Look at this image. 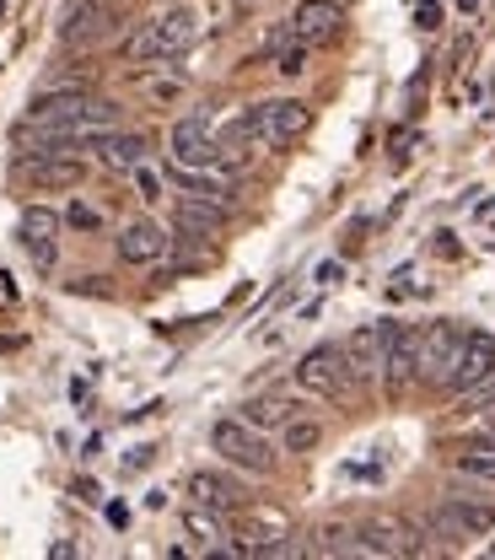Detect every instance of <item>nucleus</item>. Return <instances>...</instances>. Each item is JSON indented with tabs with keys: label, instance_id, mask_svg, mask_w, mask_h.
I'll return each instance as SVG.
<instances>
[{
	"label": "nucleus",
	"instance_id": "1",
	"mask_svg": "<svg viewBox=\"0 0 495 560\" xmlns=\"http://www.w3.org/2000/svg\"><path fill=\"white\" fill-rule=\"evenodd\" d=\"M200 44V11L195 5H167L145 22L141 33L125 44V60L130 66H156V60H178Z\"/></svg>",
	"mask_w": 495,
	"mask_h": 560
},
{
	"label": "nucleus",
	"instance_id": "2",
	"mask_svg": "<svg viewBox=\"0 0 495 560\" xmlns=\"http://www.w3.org/2000/svg\"><path fill=\"white\" fill-rule=\"evenodd\" d=\"M211 447L243 475H275V447L259 425H248L243 416H226L211 425Z\"/></svg>",
	"mask_w": 495,
	"mask_h": 560
},
{
	"label": "nucleus",
	"instance_id": "3",
	"mask_svg": "<svg viewBox=\"0 0 495 560\" xmlns=\"http://www.w3.org/2000/svg\"><path fill=\"white\" fill-rule=\"evenodd\" d=\"M307 125H313V108L302 97H264L248 108V130L259 151H285L291 140L307 136Z\"/></svg>",
	"mask_w": 495,
	"mask_h": 560
},
{
	"label": "nucleus",
	"instance_id": "4",
	"mask_svg": "<svg viewBox=\"0 0 495 560\" xmlns=\"http://www.w3.org/2000/svg\"><path fill=\"white\" fill-rule=\"evenodd\" d=\"M296 388L323 399V405H340L351 394V366H345V346H318L296 361Z\"/></svg>",
	"mask_w": 495,
	"mask_h": 560
},
{
	"label": "nucleus",
	"instance_id": "5",
	"mask_svg": "<svg viewBox=\"0 0 495 560\" xmlns=\"http://www.w3.org/2000/svg\"><path fill=\"white\" fill-rule=\"evenodd\" d=\"M458 350H463V329L458 324H425V329H415V383L447 388Z\"/></svg>",
	"mask_w": 495,
	"mask_h": 560
},
{
	"label": "nucleus",
	"instance_id": "6",
	"mask_svg": "<svg viewBox=\"0 0 495 560\" xmlns=\"http://www.w3.org/2000/svg\"><path fill=\"white\" fill-rule=\"evenodd\" d=\"M495 528V501L485 495H441L431 512V534L441 539H480Z\"/></svg>",
	"mask_w": 495,
	"mask_h": 560
},
{
	"label": "nucleus",
	"instance_id": "7",
	"mask_svg": "<svg viewBox=\"0 0 495 560\" xmlns=\"http://www.w3.org/2000/svg\"><path fill=\"white\" fill-rule=\"evenodd\" d=\"M355 556H377V560L421 556V528L410 517H366L355 528Z\"/></svg>",
	"mask_w": 495,
	"mask_h": 560
},
{
	"label": "nucleus",
	"instance_id": "8",
	"mask_svg": "<svg viewBox=\"0 0 495 560\" xmlns=\"http://www.w3.org/2000/svg\"><path fill=\"white\" fill-rule=\"evenodd\" d=\"M119 33V5L114 0H75L60 22V44L66 49H97L103 38Z\"/></svg>",
	"mask_w": 495,
	"mask_h": 560
},
{
	"label": "nucleus",
	"instance_id": "9",
	"mask_svg": "<svg viewBox=\"0 0 495 560\" xmlns=\"http://www.w3.org/2000/svg\"><path fill=\"white\" fill-rule=\"evenodd\" d=\"M167 184L184 195V200H205V206H221L232 210L237 200V178H232V167H178V162H167Z\"/></svg>",
	"mask_w": 495,
	"mask_h": 560
},
{
	"label": "nucleus",
	"instance_id": "10",
	"mask_svg": "<svg viewBox=\"0 0 495 560\" xmlns=\"http://www.w3.org/2000/svg\"><path fill=\"white\" fill-rule=\"evenodd\" d=\"M167 162H178V167H215L221 162V140H215L205 114H189L167 130Z\"/></svg>",
	"mask_w": 495,
	"mask_h": 560
},
{
	"label": "nucleus",
	"instance_id": "11",
	"mask_svg": "<svg viewBox=\"0 0 495 560\" xmlns=\"http://www.w3.org/2000/svg\"><path fill=\"white\" fill-rule=\"evenodd\" d=\"M114 248H119V259H125V265L145 270V265H162V259H167L173 232H167L162 221H151V215H135V221H125V226H119Z\"/></svg>",
	"mask_w": 495,
	"mask_h": 560
},
{
	"label": "nucleus",
	"instance_id": "12",
	"mask_svg": "<svg viewBox=\"0 0 495 560\" xmlns=\"http://www.w3.org/2000/svg\"><path fill=\"white\" fill-rule=\"evenodd\" d=\"M291 38L323 49V44H340L345 38V5L340 0H302L291 11Z\"/></svg>",
	"mask_w": 495,
	"mask_h": 560
},
{
	"label": "nucleus",
	"instance_id": "13",
	"mask_svg": "<svg viewBox=\"0 0 495 560\" xmlns=\"http://www.w3.org/2000/svg\"><path fill=\"white\" fill-rule=\"evenodd\" d=\"M60 226H66V215L49 206H27L22 210V221H16V237H22V248L33 254V265L38 270H49L55 265V254H60Z\"/></svg>",
	"mask_w": 495,
	"mask_h": 560
},
{
	"label": "nucleus",
	"instance_id": "14",
	"mask_svg": "<svg viewBox=\"0 0 495 560\" xmlns=\"http://www.w3.org/2000/svg\"><path fill=\"white\" fill-rule=\"evenodd\" d=\"M22 178H27L33 189H44V195H55V189H81V184H86V162H81L75 151L27 156V162H22Z\"/></svg>",
	"mask_w": 495,
	"mask_h": 560
},
{
	"label": "nucleus",
	"instance_id": "15",
	"mask_svg": "<svg viewBox=\"0 0 495 560\" xmlns=\"http://www.w3.org/2000/svg\"><path fill=\"white\" fill-rule=\"evenodd\" d=\"M388 324H393V318H382V324H366V329H355L351 340H345V366H351V383H377V377H382Z\"/></svg>",
	"mask_w": 495,
	"mask_h": 560
},
{
	"label": "nucleus",
	"instance_id": "16",
	"mask_svg": "<svg viewBox=\"0 0 495 560\" xmlns=\"http://www.w3.org/2000/svg\"><path fill=\"white\" fill-rule=\"evenodd\" d=\"M415 383V329L410 324H388V350H382V388L404 394Z\"/></svg>",
	"mask_w": 495,
	"mask_h": 560
},
{
	"label": "nucleus",
	"instance_id": "17",
	"mask_svg": "<svg viewBox=\"0 0 495 560\" xmlns=\"http://www.w3.org/2000/svg\"><path fill=\"white\" fill-rule=\"evenodd\" d=\"M485 372H495V335L474 329V335H463V350H458V361H452L447 388H452V394H463V388H469V383H480Z\"/></svg>",
	"mask_w": 495,
	"mask_h": 560
},
{
	"label": "nucleus",
	"instance_id": "18",
	"mask_svg": "<svg viewBox=\"0 0 495 560\" xmlns=\"http://www.w3.org/2000/svg\"><path fill=\"white\" fill-rule=\"evenodd\" d=\"M145 151H151V140L141 130H108V136H97L92 145V156L108 167V173H130V167H141Z\"/></svg>",
	"mask_w": 495,
	"mask_h": 560
},
{
	"label": "nucleus",
	"instance_id": "19",
	"mask_svg": "<svg viewBox=\"0 0 495 560\" xmlns=\"http://www.w3.org/2000/svg\"><path fill=\"white\" fill-rule=\"evenodd\" d=\"M189 501L195 506H211V512H237L243 506V486L232 480V475H215V469H195L189 475Z\"/></svg>",
	"mask_w": 495,
	"mask_h": 560
},
{
	"label": "nucleus",
	"instance_id": "20",
	"mask_svg": "<svg viewBox=\"0 0 495 560\" xmlns=\"http://www.w3.org/2000/svg\"><path fill=\"white\" fill-rule=\"evenodd\" d=\"M452 475L474 480V486H495V436H474L452 453Z\"/></svg>",
	"mask_w": 495,
	"mask_h": 560
},
{
	"label": "nucleus",
	"instance_id": "21",
	"mask_svg": "<svg viewBox=\"0 0 495 560\" xmlns=\"http://www.w3.org/2000/svg\"><path fill=\"white\" fill-rule=\"evenodd\" d=\"M318 442H323V425H318V420H296L291 416L281 425V453H296V458H302V453H313Z\"/></svg>",
	"mask_w": 495,
	"mask_h": 560
},
{
	"label": "nucleus",
	"instance_id": "22",
	"mask_svg": "<svg viewBox=\"0 0 495 560\" xmlns=\"http://www.w3.org/2000/svg\"><path fill=\"white\" fill-rule=\"evenodd\" d=\"M243 420L259 425V431H281L285 420H291V405L275 399V394H270V399H248V405H243Z\"/></svg>",
	"mask_w": 495,
	"mask_h": 560
},
{
	"label": "nucleus",
	"instance_id": "23",
	"mask_svg": "<svg viewBox=\"0 0 495 560\" xmlns=\"http://www.w3.org/2000/svg\"><path fill=\"white\" fill-rule=\"evenodd\" d=\"M452 399H458V405H452V416L458 420L474 416V410H491L495 405V372H485L480 383H469V388H463V394H452Z\"/></svg>",
	"mask_w": 495,
	"mask_h": 560
},
{
	"label": "nucleus",
	"instance_id": "24",
	"mask_svg": "<svg viewBox=\"0 0 495 560\" xmlns=\"http://www.w3.org/2000/svg\"><path fill=\"white\" fill-rule=\"evenodd\" d=\"M313 556H355V528L323 523V528L313 534Z\"/></svg>",
	"mask_w": 495,
	"mask_h": 560
},
{
	"label": "nucleus",
	"instance_id": "25",
	"mask_svg": "<svg viewBox=\"0 0 495 560\" xmlns=\"http://www.w3.org/2000/svg\"><path fill=\"white\" fill-rule=\"evenodd\" d=\"M184 534H195L200 545L221 539V512H211V506H189V512H184Z\"/></svg>",
	"mask_w": 495,
	"mask_h": 560
},
{
	"label": "nucleus",
	"instance_id": "26",
	"mask_svg": "<svg viewBox=\"0 0 495 560\" xmlns=\"http://www.w3.org/2000/svg\"><path fill=\"white\" fill-rule=\"evenodd\" d=\"M60 215H66V226H71V232H103V210L86 206V200H71Z\"/></svg>",
	"mask_w": 495,
	"mask_h": 560
},
{
	"label": "nucleus",
	"instance_id": "27",
	"mask_svg": "<svg viewBox=\"0 0 495 560\" xmlns=\"http://www.w3.org/2000/svg\"><path fill=\"white\" fill-rule=\"evenodd\" d=\"M307 60H313V44H302V38H296L291 49H281V55H275V70H281V75H302V70H307Z\"/></svg>",
	"mask_w": 495,
	"mask_h": 560
},
{
	"label": "nucleus",
	"instance_id": "28",
	"mask_svg": "<svg viewBox=\"0 0 495 560\" xmlns=\"http://www.w3.org/2000/svg\"><path fill=\"white\" fill-rule=\"evenodd\" d=\"M141 86H145V97H151V103H178V97L189 92V86H184L178 75H173V81H162V75H145Z\"/></svg>",
	"mask_w": 495,
	"mask_h": 560
},
{
	"label": "nucleus",
	"instance_id": "29",
	"mask_svg": "<svg viewBox=\"0 0 495 560\" xmlns=\"http://www.w3.org/2000/svg\"><path fill=\"white\" fill-rule=\"evenodd\" d=\"M130 178H135V195H141L145 206H156V200H162V173H156V167H130Z\"/></svg>",
	"mask_w": 495,
	"mask_h": 560
},
{
	"label": "nucleus",
	"instance_id": "30",
	"mask_svg": "<svg viewBox=\"0 0 495 560\" xmlns=\"http://www.w3.org/2000/svg\"><path fill=\"white\" fill-rule=\"evenodd\" d=\"M318 285H334V280H340V259H329V265H318Z\"/></svg>",
	"mask_w": 495,
	"mask_h": 560
},
{
	"label": "nucleus",
	"instance_id": "31",
	"mask_svg": "<svg viewBox=\"0 0 495 560\" xmlns=\"http://www.w3.org/2000/svg\"><path fill=\"white\" fill-rule=\"evenodd\" d=\"M436 22H441V5H436V0H425L421 5V27H436Z\"/></svg>",
	"mask_w": 495,
	"mask_h": 560
},
{
	"label": "nucleus",
	"instance_id": "32",
	"mask_svg": "<svg viewBox=\"0 0 495 560\" xmlns=\"http://www.w3.org/2000/svg\"><path fill=\"white\" fill-rule=\"evenodd\" d=\"M0 22H5V0H0Z\"/></svg>",
	"mask_w": 495,
	"mask_h": 560
}]
</instances>
